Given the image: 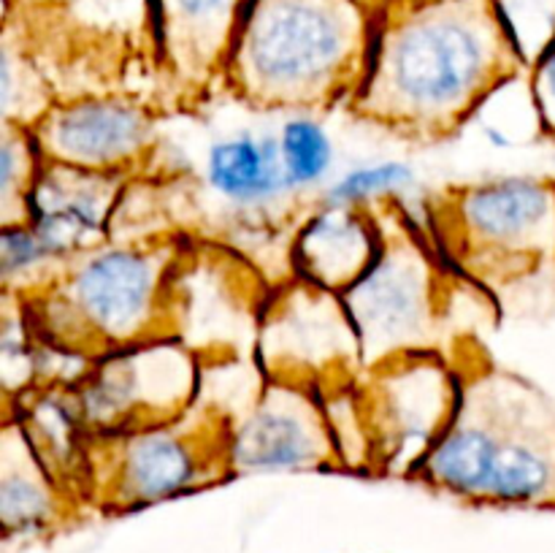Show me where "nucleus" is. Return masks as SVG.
Instances as JSON below:
<instances>
[{
  "label": "nucleus",
  "instance_id": "20",
  "mask_svg": "<svg viewBox=\"0 0 555 553\" xmlns=\"http://www.w3.org/2000/svg\"><path fill=\"white\" fill-rule=\"evenodd\" d=\"M280 157L293 193L320 188L334 168V139L318 114H287L280 133Z\"/></svg>",
  "mask_w": 555,
  "mask_h": 553
},
{
  "label": "nucleus",
  "instance_id": "2",
  "mask_svg": "<svg viewBox=\"0 0 555 553\" xmlns=\"http://www.w3.org/2000/svg\"><path fill=\"white\" fill-rule=\"evenodd\" d=\"M461 401L417 475L477 507L555 510V399L477 347H459Z\"/></svg>",
  "mask_w": 555,
  "mask_h": 553
},
{
  "label": "nucleus",
  "instance_id": "13",
  "mask_svg": "<svg viewBox=\"0 0 555 553\" xmlns=\"http://www.w3.org/2000/svg\"><path fill=\"white\" fill-rule=\"evenodd\" d=\"M244 9L247 0H150L160 106L195 108L222 90Z\"/></svg>",
  "mask_w": 555,
  "mask_h": 553
},
{
  "label": "nucleus",
  "instance_id": "1",
  "mask_svg": "<svg viewBox=\"0 0 555 553\" xmlns=\"http://www.w3.org/2000/svg\"><path fill=\"white\" fill-rule=\"evenodd\" d=\"M526 76L493 0H388L347 112L396 139L442 144Z\"/></svg>",
  "mask_w": 555,
  "mask_h": 553
},
{
  "label": "nucleus",
  "instance_id": "19",
  "mask_svg": "<svg viewBox=\"0 0 555 553\" xmlns=\"http://www.w3.org/2000/svg\"><path fill=\"white\" fill-rule=\"evenodd\" d=\"M60 101L41 68V57L33 52L20 30L3 25V49H0V108L5 125H20L30 130L43 114Z\"/></svg>",
  "mask_w": 555,
  "mask_h": 553
},
{
  "label": "nucleus",
  "instance_id": "6",
  "mask_svg": "<svg viewBox=\"0 0 555 553\" xmlns=\"http://www.w3.org/2000/svg\"><path fill=\"white\" fill-rule=\"evenodd\" d=\"M231 412L198 399L179 421L90 434L81 486L87 510L128 515L231 480Z\"/></svg>",
  "mask_w": 555,
  "mask_h": 553
},
{
  "label": "nucleus",
  "instance_id": "15",
  "mask_svg": "<svg viewBox=\"0 0 555 553\" xmlns=\"http://www.w3.org/2000/svg\"><path fill=\"white\" fill-rule=\"evenodd\" d=\"M133 177L43 163L30 195V226L63 263L112 242Z\"/></svg>",
  "mask_w": 555,
  "mask_h": 553
},
{
  "label": "nucleus",
  "instance_id": "8",
  "mask_svg": "<svg viewBox=\"0 0 555 553\" xmlns=\"http://www.w3.org/2000/svg\"><path fill=\"white\" fill-rule=\"evenodd\" d=\"M461 363L448 352H406L358 374L372 439V475L412 477L453 423L461 401Z\"/></svg>",
  "mask_w": 555,
  "mask_h": 553
},
{
  "label": "nucleus",
  "instance_id": "22",
  "mask_svg": "<svg viewBox=\"0 0 555 553\" xmlns=\"http://www.w3.org/2000/svg\"><path fill=\"white\" fill-rule=\"evenodd\" d=\"M415 184V168L406 160H377L350 168L328 184L320 195L325 206H374L379 201L399 198Z\"/></svg>",
  "mask_w": 555,
  "mask_h": 553
},
{
  "label": "nucleus",
  "instance_id": "7",
  "mask_svg": "<svg viewBox=\"0 0 555 553\" xmlns=\"http://www.w3.org/2000/svg\"><path fill=\"white\" fill-rule=\"evenodd\" d=\"M372 209L383 228V247L372 269L341 293L356 325L361 369L406 352H448L442 331L453 307L450 293L461 276L444 266L399 198L379 201Z\"/></svg>",
  "mask_w": 555,
  "mask_h": 553
},
{
  "label": "nucleus",
  "instance_id": "21",
  "mask_svg": "<svg viewBox=\"0 0 555 553\" xmlns=\"http://www.w3.org/2000/svg\"><path fill=\"white\" fill-rule=\"evenodd\" d=\"M43 157L27 128H0V228L30 220V195L41 177Z\"/></svg>",
  "mask_w": 555,
  "mask_h": 553
},
{
  "label": "nucleus",
  "instance_id": "9",
  "mask_svg": "<svg viewBox=\"0 0 555 553\" xmlns=\"http://www.w3.org/2000/svg\"><path fill=\"white\" fill-rule=\"evenodd\" d=\"M204 388V358L177 336L112 352L74 385L87 434L133 432L188 415Z\"/></svg>",
  "mask_w": 555,
  "mask_h": 553
},
{
  "label": "nucleus",
  "instance_id": "3",
  "mask_svg": "<svg viewBox=\"0 0 555 553\" xmlns=\"http://www.w3.org/2000/svg\"><path fill=\"white\" fill-rule=\"evenodd\" d=\"M372 33L374 11L358 0H247L222 90L255 112L347 108Z\"/></svg>",
  "mask_w": 555,
  "mask_h": 553
},
{
  "label": "nucleus",
  "instance_id": "14",
  "mask_svg": "<svg viewBox=\"0 0 555 553\" xmlns=\"http://www.w3.org/2000/svg\"><path fill=\"white\" fill-rule=\"evenodd\" d=\"M3 25L20 30L38 57L63 52L152 63L150 0H5Z\"/></svg>",
  "mask_w": 555,
  "mask_h": 553
},
{
  "label": "nucleus",
  "instance_id": "17",
  "mask_svg": "<svg viewBox=\"0 0 555 553\" xmlns=\"http://www.w3.org/2000/svg\"><path fill=\"white\" fill-rule=\"evenodd\" d=\"M90 510L38 459L14 417L0 437V524L5 540L49 537L68 529Z\"/></svg>",
  "mask_w": 555,
  "mask_h": 553
},
{
  "label": "nucleus",
  "instance_id": "24",
  "mask_svg": "<svg viewBox=\"0 0 555 553\" xmlns=\"http://www.w3.org/2000/svg\"><path fill=\"white\" fill-rule=\"evenodd\" d=\"M493 9L531 70L555 43V0H493Z\"/></svg>",
  "mask_w": 555,
  "mask_h": 553
},
{
  "label": "nucleus",
  "instance_id": "12",
  "mask_svg": "<svg viewBox=\"0 0 555 553\" xmlns=\"http://www.w3.org/2000/svg\"><path fill=\"white\" fill-rule=\"evenodd\" d=\"M228 466L231 477L345 472L320 390L260 380L253 404L233 415Z\"/></svg>",
  "mask_w": 555,
  "mask_h": 553
},
{
  "label": "nucleus",
  "instance_id": "25",
  "mask_svg": "<svg viewBox=\"0 0 555 553\" xmlns=\"http://www.w3.org/2000/svg\"><path fill=\"white\" fill-rule=\"evenodd\" d=\"M526 79H529V98L540 136L555 144V43L537 60Z\"/></svg>",
  "mask_w": 555,
  "mask_h": 553
},
{
  "label": "nucleus",
  "instance_id": "11",
  "mask_svg": "<svg viewBox=\"0 0 555 553\" xmlns=\"http://www.w3.org/2000/svg\"><path fill=\"white\" fill-rule=\"evenodd\" d=\"M160 106L125 92L60 98L30 128L43 163L139 177L152 163Z\"/></svg>",
  "mask_w": 555,
  "mask_h": 553
},
{
  "label": "nucleus",
  "instance_id": "18",
  "mask_svg": "<svg viewBox=\"0 0 555 553\" xmlns=\"http://www.w3.org/2000/svg\"><path fill=\"white\" fill-rule=\"evenodd\" d=\"M206 184L217 198L242 211H260L296 195L287 184L280 141L271 133L236 130L206 150Z\"/></svg>",
  "mask_w": 555,
  "mask_h": 553
},
{
  "label": "nucleus",
  "instance_id": "4",
  "mask_svg": "<svg viewBox=\"0 0 555 553\" xmlns=\"http://www.w3.org/2000/svg\"><path fill=\"white\" fill-rule=\"evenodd\" d=\"M184 236L112 239L76 255L49 280L20 293L38 345L95 363L112 352L173 336L171 274Z\"/></svg>",
  "mask_w": 555,
  "mask_h": 553
},
{
  "label": "nucleus",
  "instance_id": "23",
  "mask_svg": "<svg viewBox=\"0 0 555 553\" xmlns=\"http://www.w3.org/2000/svg\"><path fill=\"white\" fill-rule=\"evenodd\" d=\"M60 266H63V260L38 236L30 222L0 231V276H3V293L20 296V293L30 291V287L49 280Z\"/></svg>",
  "mask_w": 555,
  "mask_h": 553
},
{
  "label": "nucleus",
  "instance_id": "16",
  "mask_svg": "<svg viewBox=\"0 0 555 553\" xmlns=\"http://www.w3.org/2000/svg\"><path fill=\"white\" fill-rule=\"evenodd\" d=\"M379 247L383 228L372 206L320 204L293 233L291 276L341 296L372 269Z\"/></svg>",
  "mask_w": 555,
  "mask_h": 553
},
{
  "label": "nucleus",
  "instance_id": "5",
  "mask_svg": "<svg viewBox=\"0 0 555 553\" xmlns=\"http://www.w3.org/2000/svg\"><path fill=\"white\" fill-rule=\"evenodd\" d=\"M428 239L455 276L499 298L555 282V177H493L428 201Z\"/></svg>",
  "mask_w": 555,
  "mask_h": 553
},
{
  "label": "nucleus",
  "instance_id": "26",
  "mask_svg": "<svg viewBox=\"0 0 555 553\" xmlns=\"http://www.w3.org/2000/svg\"><path fill=\"white\" fill-rule=\"evenodd\" d=\"M358 3H363V5H366L369 11H379V9H383L385 3H388V0H358Z\"/></svg>",
  "mask_w": 555,
  "mask_h": 553
},
{
  "label": "nucleus",
  "instance_id": "10",
  "mask_svg": "<svg viewBox=\"0 0 555 553\" xmlns=\"http://www.w3.org/2000/svg\"><path fill=\"white\" fill-rule=\"evenodd\" d=\"M260 377L323 385L361 372L356 325L339 293L287 276L274 287L260 312L255 336Z\"/></svg>",
  "mask_w": 555,
  "mask_h": 553
}]
</instances>
